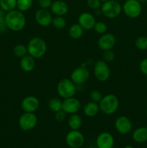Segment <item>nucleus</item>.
<instances>
[{
    "mask_svg": "<svg viewBox=\"0 0 147 148\" xmlns=\"http://www.w3.org/2000/svg\"><path fill=\"white\" fill-rule=\"evenodd\" d=\"M4 19L7 28L12 31H20L25 27V16L22 12L18 10L15 9L8 12H6Z\"/></svg>",
    "mask_w": 147,
    "mask_h": 148,
    "instance_id": "f257e3e1",
    "label": "nucleus"
},
{
    "mask_svg": "<svg viewBox=\"0 0 147 148\" xmlns=\"http://www.w3.org/2000/svg\"><path fill=\"white\" fill-rule=\"evenodd\" d=\"M27 53L34 59L42 58L47 51V43L40 37H34L30 40L27 46Z\"/></svg>",
    "mask_w": 147,
    "mask_h": 148,
    "instance_id": "f03ea898",
    "label": "nucleus"
},
{
    "mask_svg": "<svg viewBox=\"0 0 147 148\" xmlns=\"http://www.w3.org/2000/svg\"><path fill=\"white\" fill-rule=\"evenodd\" d=\"M120 101L118 97L113 94H108L102 97L99 103V111L105 115H112L118 111Z\"/></svg>",
    "mask_w": 147,
    "mask_h": 148,
    "instance_id": "7ed1b4c3",
    "label": "nucleus"
},
{
    "mask_svg": "<svg viewBox=\"0 0 147 148\" xmlns=\"http://www.w3.org/2000/svg\"><path fill=\"white\" fill-rule=\"evenodd\" d=\"M101 14L109 19H115L122 12V6L116 0H109L102 4L100 7Z\"/></svg>",
    "mask_w": 147,
    "mask_h": 148,
    "instance_id": "20e7f679",
    "label": "nucleus"
},
{
    "mask_svg": "<svg viewBox=\"0 0 147 148\" xmlns=\"http://www.w3.org/2000/svg\"><path fill=\"white\" fill-rule=\"evenodd\" d=\"M57 92L63 99L74 97L76 92V85L69 78H63L59 82L57 85Z\"/></svg>",
    "mask_w": 147,
    "mask_h": 148,
    "instance_id": "39448f33",
    "label": "nucleus"
},
{
    "mask_svg": "<svg viewBox=\"0 0 147 148\" xmlns=\"http://www.w3.org/2000/svg\"><path fill=\"white\" fill-rule=\"evenodd\" d=\"M122 10L128 17L135 19L141 15L142 6L138 0H125L122 6Z\"/></svg>",
    "mask_w": 147,
    "mask_h": 148,
    "instance_id": "423d86ee",
    "label": "nucleus"
},
{
    "mask_svg": "<svg viewBox=\"0 0 147 148\" xmlns=\"http://www.w3.org/2000/svg\"><path fill=\"white\" fill-rule=\"evenodd\" d=\"M94 75L99 82H106L110 77V69L108 63L104 60L97 61L94 65Z\"/></svg>",
    "mask_w": 147,
    "mask_h": 148,
    "instance_id": "0eeeda50",
    "label": "nucleus"
},
{
    "mask_svg": "<svg viewBox=\"0 0 147 148\" xmlns=\"http://www.w3.org/2000/svg\"><path fill=\"white\" fill-rule=\"evenodd\" d=\"M37 124V116L35 113L24 112L18 119L20 128L24 132H28L36 127Z\"/></svg>",
    "mask_w": 147,
    "mask_h": 148,
    "instance_id": "6e6552de",
    "label": "nucleus"
},
{
    "mask_svg": "<svg viewBox=\"0 0 147 148\" xmlns=\"http://www.w3.org/2000/svg\"><path fill=\"white\" fill-rule=\"evenodd\" d=\"M66 145L70 148H81L85 143V137L79 130H70L65 137Z\"/></svg>",
    "mask_w": 147,
    "mask_h": 148,
    "instance_id": "1a4fd4ad",
    "label": "nucleus"
},
{
    "mask_svg": "<svg viewBox=\"0 0 147 148\" xmlns=\"http://www.w3.org/2000/svg\"><path fill=\"white\" fill-rule=\"evenodd\" d=\"M89 71L85 66H80L72 71L70 79L75 85H80L87 82L89 78Z\"/></svg>",
    "mask_w": 147,
    "mask_h": 148,
    "instance_id": "9d476101",
    "label": "nucleus"
},
{
    "mask_svg": "<svg viewBox=\"0 0 147 148\" xmlns=\"http://www.w3.org/2000/svg\"><path fill=\"white\" fill-rule=\"evenodd\" d=\"M115 127L120 134H128L131 132L133 124L131 119L125 116H120L115 119Z\"/></svg>",
    "mask_w": 147,
    "mask_h": 148,
    "instance_id": "9b49d317",
    "label": "nucleus"
},
{
    "mask_svg": "<svg viewBox=\"0 0 147 148\" xmlns=\"http://www.w3.org/2000/svg\"><path fill=\"white\" fill-rule=\"evenodd\" d=\"M81 107L80 101L74 97L63 99L62 102V110L67 114H77L80 111Z\"/></svg>",
    "mask_w": 147,
    "mask_h": 148,
    "instance_id": "f8f14e48",
    "label": "nucleus"
},
{
    "mask_svg": "<svg viewBox=\"0 0 147 148\" xmlns=\"http://www.w3.org/2000/svg\"><path fill=\"white\" fill-rule=\"evenodd\" d=\"M116 44V38L112 33H105L101 35L98 39V47L102 51L112 50Z\"/></svg>",
    "mask_w": 147,
    "mask_h": 148,
    "instance_id": "ddd939ff",
    "label": "nucleus"
},
{
    "mask_svg": "<svg viewBox=\"0 0 147 148\" xmlns=\"http://www.w3.org/2000/svg\"><path fill=\"white\" fill-rule=\"evenodd\" d=\"M40 105L38 98L33 95L24 97L21 101V108L24 112L35 113L38 110Z\"/></svg>",
    "mask_w": 147,
    "mask_h": 148,
    "instance_id": "4468645a",
    "label": "nucleus"
},
{
    "mask_svg": "<svg viewBox=\"0 0 147 148\" xmlns=\"http://www.w3.org/2000/svg\"><path fill=\"white\" fill-rule=\"evenodd\" d=\"M114 145L113 136L108 132L100 133L96 139V147L97 148H113Z\"/></svg>",
    "mask_w": 147,
    "mask_h": 148,
    "instance_id": "2eb2a0df",
    "label": "nucleus"
},
{
    "mask_svg": "<svg viewBox=\"0 0 147 148\" xmlns=\"http://www.w3.org/2000/svg\"><path fill=\"white\" fill-rule=\"evenodd\" d=\"M35 19L39 25L42 27H47L52 23L53 17L50 14V12L48 10L46 9L40 8L35 12Z\"/></svg>",
    "mask_w": 147,
    "mask_h": 148,
    "instance_id": "dca6fc26",
    "label": "nucleus"
},
{
    "mask_svg": "<svg viewBox=\"0 0 147 148\" xmlns=\"http://www.w3.org/2000/svg\"><path fill=\"white\" fill-rule=\"evenodd\" d=\"M96 22L95 16L87 12L82 13L78 17V24L85 30H90L93 29Z\"/></svg>",
    "mask_w": 147,
    "mask_h": 148,
    "instance_id": "f3484780",
    "label": "nucleus"
},
{
    "mask_svg": "<svg viewBox=\"0 0 147 148\" xmlns=\"http://www.w3.org/2000/svg\"><path fill=\"white\" fill-rule=\"evenodd\" d=\"M50 11L56 16H64L69 12V6L67 3L62 0H56L52 2Z\"/></svg>",
    "mask_w": 147,
    "mask_h": 148,
    "instance_id": "a211bd4d",
    "label": "nucleus"
},
{
    "mask_svg": "<svg viewBox=\"0 0 147 148\" xmlns=\"http://www.w3.org/2000/svg\"><path fill=\"white\" fill-rule=\"evenodd\" d=\"M20 68L25 72H30L34 70L35 67V59L27 54L20 59Z\"/></svg>",
    "mask_w": 147,
    "mask_h": 148,
    "instance_id": "6ab92c4d",
    "label": "nucleus"
},
{
    "mask_svg": "<svg viewBox=\"0 0 147 148\" xmlns=\"http://www.w3.org/2000/svg\"><path fill=\"white\" fill-rule=\"evenodd\" d=\"M132 139L135 143L139 144L147 143V127H141L135 129L132 133Z\"/></svg>",
    "mask_w": 147,
    "mask_h": 148,
    "instance_id": "aec40b11",
    "label": "nucleus"
},
{
    "mask_svg": "<svg viewBox=\"0 0 147 148\" xmlns=\"http://www.w3.org/2000/svg\"><path fill=\"white\" fill-rule=\"evenodd\" d=\"M99 111V103L89 101L83 108V112L87 117H95Z\"/></svg>",
    "mask_w": 147,
    "mask_h": 148,
    "instance_id": "412c9836",
    "label": "nucleus"
},
{
    "mask_svg": "<svg viewBox=\"0 0 147 148\" xmlns=\"http://www.w3.org/2000/svg\"><path fill=\"white\" fill-rule=\"evenodd\" d=\"M68 125L71 130H79L82 126V119L79 114H71L68 119Z\"/></svg>",
    "mask_w": 147,
    "mask_h": 148,
    "instance_id": "4be33fe9",
    "label": "nucleus"
},
{
    "mask_svg": "<svg viewBox=\"0 0 147 148\" xmlns=\"http://www.w3.org/2000/svg\"><path fill=\"white\" fill-rule=\"evenodd\" d=\"M84 29L79 25L78 23L76 24H73L69 27L68 33H69V37L71 38L72 39H79L84 33Z\"/></svg>",
    "mask_w": 147,
    "mask_h": 148,
    "instance_id": "5701e85b",
    "label": "nucleus"
},
{
    "mask_svg": "<svg viewBox=\"0 0 147 148\" xmlns=\"http://www.w3.org/2000/svg\"><path fill=\"white\" fill-rule=\"evenodd\" d=\"M0 8L6 12L15 10L17 8V0H0Z\"/></svg>",
    "mask_w": 147,
    "mask_h": 148,
    "instance_id": "b1692460",
    "label": "nucleus"
},
{
    "mask_svg": "<svg viewBox=\"0 0 147 148\" xmlns=\"http://www.w3.org/2000/svg\"><path fill=\"white\" fill-rule=\"evenodd\" d=\"M62 102L63 101H61L60 98H53L49 100L48 103V106L50 111L56 113L62 109Z\"/></svg>",
    "mask_w": 147,
    "mask_h": 148,
    "instance_id": "393cba45",
    "label": "nucleus"
},
{
    "mask_svg": "<svg viewBox=\"0 0 147 148\" xmlns=\"http://www.w3.org/2000/svg\"><path fill=\"white\" fill-rule=\"evenodd\" d=\"M52 25L58 30H62L66 26V20L63 16H56L52 20Z\"/></svg>",
    "mask_w": 147,
    "mask_h": 148,
    "instance_id": "a878e982",
    "label": "nucleus"
},
{
    "mask_svg": "<svg viewBox=\"0 0 147 148\" xmlns=\"http://www.w3.org/2000/svg\"><path fill=\"white\" fill-rule=\"evenodd\" d=\"M33 4V0H17V10L24 12L30 10Z\"/></svg>",
    "mask_w": 147,
    "mask_h": 148,
    "instance_id": "bb28decb",
    "label": "nucleus"
},
{
    "mask_svg": "<svg viewBox=\"0 0 147 148\" xmlns=\"http://www.w3.org/2000/svg\"><path fill=\"white\" fill-rule=\"evenodd\" d=\"M13 53L18 58H22L23 56L28 54L27 46L23 44H17L13 49Z\"/></svg>",
    "mask_w": 147,
    "mask_h": 148,
    "instance_id": "cd10ccee",
    "label": "nucleus"
},
{
    "mask_svg": "<svg viewBox=\"0 0 147 148\" xmlns=\"http://www.w3.org/2000/svg\"><path fill=\"white\" fill-rule=\"evenodd\" d=\"M135 46L138 50H147V37L146 36H140L137 38L135 41Z\"/></svg>",
    "mask_w": 147,
    "mask_h": 148,
    "instance_id": "c85d7f7f",
    "label": "nucleus"
},
{
    "mask_svg": "<svg viewBox=\"0 0 147 148\" xmlns=\"http://www.w3.org/2000/svg\"><path fill=\"white\" fill-rule=\"evenodd\" d=\"M93 30H95V33L99 35H102L104 33H107L108 30V25L102 21H97L95 23V26L93 27Z\"/></svg>",
    "mask_w": 147,
    "mask_h": 148,
    "instance_id": "c756f323",
    "label": "nucleus"
},
{
    "mask_svg": "<svg viewBox=\"0 0 147 148\" xmlns=\"http://www.w3.org/2000/svg\"><path fill=\"white\" fill-rule=\"evenodd\" d=\"M102 97H103V95H102V92L98 90H93L89 94V98H90L91 101L97 103L100 102Z\"/></svg>",
    "mask_w": 147,
    "mask_h": 148,
    "instance_id": "7c9ffc66",
    "label": "nucleus"
},
{
    "mask_svg": "<svg viewBox=\"0 0 147 148\" xmlns=\"http://www.w3.org/2000/svg\"><path fill=\"white\" fill-rule=\"evenodd\" d=\"M86 4L89 9L93 10H98L100 9L102 2L100 0H87Z\"/></svg>",
    "mask_w": 147,
    "mask_h": 148,
    "instance_id": "2f4dec72",
    "label": "nucleus"
},
{
    "mask_svg": "<svg viewBox=\"0 0 147 148\" xmlns=\"http://www.w3.org/2000/svg\"><path fill=\"white\" fill-rule=\"evenodd\" d=\"M115 59V53L112 50L105 51L102 55V60L105 61L107 63L112 62Z\"/></svg>",
    "mask_w": 147,
    "mask_h": 148,
    "instance_id": "473e14b6",
    "label": "nucleus"
},
{
    "mask_svg": "<svg viewBox=\"0 0 147 148\" xmlns=\"http://www.w3.org/2000/svg\"><path fill=\"white\" fill-rule=\"evenodd\" d=\"M66 115H67V114L61 109L55 113L54 119L58 122H62L66 119Z\"/></svg>",
    "mask_w": 147,
    "mask_h": 148,
    "instance_id": "72a5a7b5",
    "label": "nucleus"
},
{
    "mask_svg": "<svg viewBox=\"0 0 147 148\" xmlns=\"http://www.w3.org/2000/svg\"><path fill=\"white\" fill-rule=\"evenodd\" d=\"M52 4L51 0H38V5L41 9H49Z\"/></svg>",
    "mask_w": 147,
    "mask_h": 148,
    "instance_id": "f704fd0d",
    "label": "nucleus"
},
{
    "mask_svg": "<svg viewBox=\"0 0 147 148\" xmlns=\"http://www.w3.org/2000/svg\"><path fill=\"white\" fill-rule=\"evenodd\" d=\"M139 69L141 73L147 76V58H145L140 62Z\"/></svg>",
    "mask_w": 147,
    "mask_h": 148,
    "instance_id": "c9c22d12",
    "label": "nucleus"
},
{
    "mask_svg": "<svg viewBox=\"0 0 147 148\" xmlns=\"http://www.w3.org/2000/svg\"><path fill=\"white\" fill-rule=\"evenodd\" d=\"M7 25H6L4 16H0V33L3 34L7 30Z\"/></svg>",
    "mask_w": 147,
    "mask_h": 148,
    "instance_id": "e433bc0d",
    "label": "nucleus"
},
{
    "mask_svg": "<svg viewBox=\"0 0 147 148\" xmlns=\"http://www.w3.org/2000/svg\"><path fill=\"white\" fill-rule=\"evenodd\" d=\"M6 12H4L2 9L0 8V16H5Z\"/></svg>",
    "mask_w": 147,
    "mask_h": 148,
    "instance_id": "4c0bfd02",
    "label": "nucleus"
},
{
    "mask_svg": "<svg viewBox=\"0 0 147 148\" xmlns=\"http://www.w3.org/2000/svg\"><path fill=\"white\" fill-rule=\"evenodd\" d=\"M138 1L141 3H144V2H146L147 0H138Z\"/></svg>",
    "mask_w": 147,
    "mask_h": 148,
    "instance_id": "58836bf2",
    "label": "nucleus"
},
{
    "mask_svg": "<svg viewBox=\"0 0 147 148\" xmlns=\"http://www.w3.org/2000/svg\"><path fill=\"white\" fill-rule=\"evenodd\" d=\"M123 148H134V147L131 145H126V146H125Z\"/></svg>",
    "mask_w": 147,
    "mask_h": 148,
    "instance_id": "ea45409f",
    "label": "nucleus"
},
{
    "mask_svg": "<svg viewBox=\"0 0 147 148\" xmlns=\"http://www.w3.org/2000/svg\"><path fill=\"white\" fill-rule=\"evenodd\" d=\"M100 1H102V3H103V2H105V1H109V0H100Z\"/></svg>",
    "mask_w": 147,
    "mask_h": 148,
    "instance_id": "a19ab883",
    "label": "nucleus"
},
{
    "mask_svg": "<svg viewBox=\"0 0 147 148\" xmlns=\"http://www.w3.org/2000/svg\"><path fill=\"white\" fill-rule=\"evenodd\" d=\"M116 1H125V0H116Z\"/></svg>",
    "mask_w": 147,
    "mask_h": 148,
    "instance_id": "79ce46f5",
    "label": "nucleus"
},
{
    "mask_svg": "<svg viewBox=\"0 0 147 148\" xmlns=\"http://www.w3.org/2000/svg\"><path fill=\"white\" fill-rule=\"evenodd\" d=\"M88 148H97V147H88Z\"/></svg>",
    "mask_w": 147,
    "mask_h": 148,
    "instance_id": "37998d69",
    "label": "nucleus"
},
{
    "mask_svg": "<svg viewBox=\"0 0 147 148\" xmlns=\"http://www.w3.org/2000/svg\"><path fill=\"white\" fill-rule=\"evenodd\" d=\"M146 116H147V108H146Z\"/></svg>",
    "mask_w": 147,
    "mask_h": 148,
    "instance_id": "c03bdc74",
    "label": "nucleus"
},
{
    "mask_svg": "<svg viewBox=\"0 0 147 148\" xmlns=\"http://www.w3.org/2000/svg\"><path fill=\"white\" fill-rule=\"evenodd\" d=\"M146 85H147V82H146Z\"/></svg>",
    "mask_w": 147,
    "mask_h": 148,
    "instance_id": "a18cd8bd",
    "label": "nucleus"
}]
</instances>
